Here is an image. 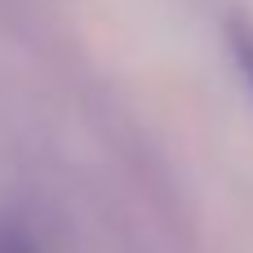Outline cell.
I'll list each match as a JSON object with an SVG mask.
<instances>
[{
    "label": "cell",
    "instance_id": "obj_1",
    "mask_svg": "<svg viewBox=\"0 0 253 253\" xmlns=\"http://www.w3.org/2000/svg\"><path fill=\"white\" fill-rule=\"evenodd\" d=\"M231 53H236V67H240L245 84L253 89V27L231 22Z\"/></svg>",
    "mask_w": 253,
    "mask_h": 253
},
{
    "label": "cell",
    "instance_id": "obj_2",
    "mask_svg": "<svg viewBox=\"0 0 253 253\" xmlns=\"http://www.w3.org/2000/svg\"><path fill=\"white\" fill-rule=\"evenodd\" d=\"M0 253H40L22 231H0Z\"/></svg>",
    "mask_w": 253,
    "mask_h": 253
}]
</instances>
